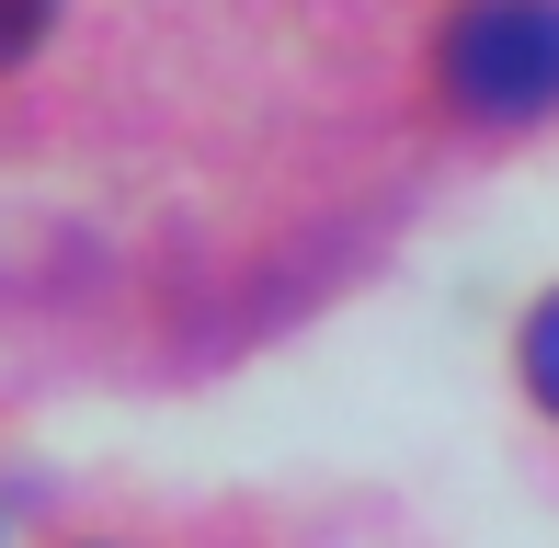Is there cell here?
Wrapping results in <instances>:
<instances>
[{"instance_id": "cell-1", "label": "cell", "mask_w": 559, "mask_h": 548, "mask_svg": "<svg viewBox=\"0 0 559 548\" xmlns=\"http://www.w3.org/2000/svg\"><path fill=\"white\" fill-rule=\"evenodd\" d=\"M435 81L479 127H537L559 115V0H456Z\"/></svg>"}, {"instance_id": "cell-2", "label": "cell", "mask_w": 559, "mask_h": 548, "mask_svg": "<svg viewBox=\"0 0 559 548\" xmlns=\"http://www.w3.org/2000/svg\"><path fill=\"white\" fill-rule=\"evenodd\" d=\"M525 389H537V401L559 412V297H548L537 320H525Z\"/></svg>"}, {"instance_id": "cell-3", "label": "cell", "mask_w": 559, "mask_h": 548, "mask_svg": "<svg viewBox=\"0 0 559 548\" xmlns=\"http://www.w3.org/2000/svg\"><path fill=\"white\" fill-rule=\"evenodd\" d=\"M46 12H58V0H0V69H12V58H23V46H35V35H46Z\"/></svg>"}]
</instances>
